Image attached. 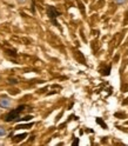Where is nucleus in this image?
<instances>
[{"mask_svg":"<svg viewBox=\"0 0 128 146\" xmlns=\"http://www.w3.org/2000/svg\"><path fill=\"white\" fill-rule=\"evenodd\" d=\"M11 105H12L11 99H8V98H1L0 99V107L8 108V107H11Z\"/></svg>","mask_w":128,"mask_h":146,"instance_id":"f03ea898","label":"nucleus"},{"mask_svg":"<svg viewBox=\"0 0 128 146\" xmlns=\"http://www.w3.org/2000/svg\"><path fill=\"white\" fill-rule=\"evenodd\" d=\"M24 108H25V106H20V107H18L16 110H14V111H12V112H10L8 114H6L5 120H6V121H13V120L18 119V117H19V113L22 111Z\"/></svg>","mask_w":128,"mask_h":146,"instance_id":"f257e3e1","label":"nucleus"},{"mask_svg":"<svg viewBox=\"0 0 128 146\" xmlns=\"http://www.w3.org/2000/svg\"><path fill=\"white\" fill-rule=\"evenodd\" d=\"M47 13H48V15H49L51 18H55V17L59 15V13L55 11V8H54L53 6H49V7L47 8Z\"/></svg>","mask_w":128,"mask_h":146,"instance_id":"7ed1b4c3","label":"nucleus"},{"mask_svg":"<svg viewBox=\"0 0 128 146\" xmlns=\"http://www.w3.org/2000/svg\"><path fill=\"white\" fill-rule=\"evenodd\" d=\"M5 134H6V130L4 127H0V137H4Z\"/></svg>","mask_w":128,"mask_h":146,"instance_id":"39448f33","label":"nucleus"},{"mask_svg":"<svg viewBox=\"0 0 128 146\" xmlns=\"http://www.w3.org/2000/svg\"><path fill=\"white\" fill-rule=\"evenodd\" d=\"M26 137H27L26 133H24V134H21V135H15V137H14V141L16 143V141H19V140H22L24 138H26Z\"/></svg>","mask_w":128,"mask_h":146,"instance_id":"20e7f679","label":"nucleus"},{"mask_svg":"<svg viewBox=\"0 0 128 146\" xmlns=\"http://www.w3.org/2000/svg\"><path fill=\"white\" fill-rule=\"evenodd\" d=\"M16 1L19 3V4H25V3H26V0H16Z\"/></svg>","mask_w":128,"mask_h":146,"instance_id":"6e6552de","label":"nucleus"},{"mask_svg":"<svg viewBox=\"0 0 128 146\" xmlns=\"http://www.w3.org/2000/svg\"><path fill=\"white\" fill-rule=\"evenodd\" d=\"M98 123H100V124H101V125H102L104 127H106V125H105V124H104V123H102L101 120H100V118H99V119H98Z\"/></svg>","mask_w":128,"mask_h":146,"instance_id":"1a4fd4ad","label":"nucleus"},{"mask_svg":"<svg viewBox=\"0 0 128 146\" xmlns=\"http://www.w3.org/2000/svg\"><path fill=\"white\" fill-rule=\"evenodd\" d=\"M115 1V4H117V5H122V4H125L127 0H114Z\"/></svg>","mask_w":128,"mask_h":146,"instance_id":"423d86ee","label":"nucleus"},{"mask_svg":"<svg viewBox=\"0 0 128 146\" xmlns=\"http://www.w3.org/2000/svg\"><path fill=\"white\" fill-rule=\"evenodd\" d=\"M31 126H32V124H28V125H20V126H18V129H19V127H24V129H30Z\"/></svg>","mask_w":128,"mask_h":146,"instance_id":"0eeeda50","label":"nucleus"}]
</instances>
